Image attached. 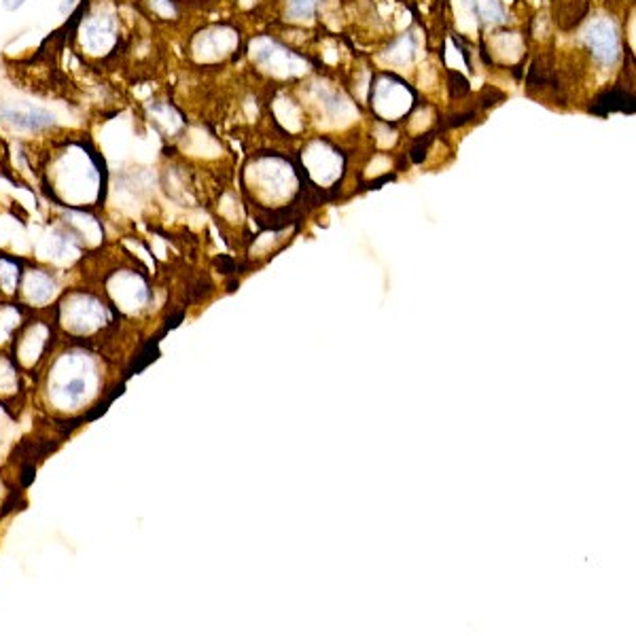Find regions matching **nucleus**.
I'll list each match as a JSON object with an SVG mask.
<instances>
[{"instance_id":"nucleus-3","label":"nucleus","mask_w":636,"mask_h":636,"mask_svg":"<svg viewBox=\"0 0 636 636\" xmlns=\"http://www.w3.org/2000/svg\"><path fill=\"white\" fill-rule=\"evenodd\" d=\"M632 113V98H628L626 94H622L620 90H611L605 92L598 100L596 106L592 108V113H600V115H609V113Z\"/></svg>"},{"instance_id":"nucleus-5","label":"nucleus","mask_w":636,"mask_h":636,"mask_svg":"<svg viewBox=\"0 0 636 636\" xmlns=\"http://www.w3.org/2000/svg\"><path fill=\"white\" fill-rule=\"evenodd\" d=\"M318 0H289V11L293 19H305L310 17L316 9Z\"/></svg>"},{"instance_id":"nucleus-1","label":"nucleus","mask_w":636,"mask_h":636,"mask_svg":"<svg viewBox=\"0 0 636 636\" xmlns=\"http://www.w3.org/2000/svg\"><path fill=\"white\" fill-rule=\"evenodd\" d=\"M585 40L592 49V53L596 55L598 62L602 64H613L618 60V49H620V40H618V32H615V26L611 24V21H596V24H592L589 30L585 32Z\"/></svg>"},{"instance_id":"nucleus-2","label":"nucleus","mask_w":636,"mask_h":636,"mask_svg":"<svg viewBox=\"0 0 636 636\" xmlns=\"http://www.w3.org/2000/svg\"><path fill=\"white\" fill-rule=\"evenodd\" d=\"M0 119L17 129H45L53 125V115L34 106H3Z\"/></svg>"},{"instance_id":"nucleus-6","label":"nucleus","mask_w":636,"mask_h":636,"mask_svg":"<svg viewBox=\"0 0 636 636\" xmlns=\"http://www.w3.org/2000/svg\"><path fill=\"white\" fill-rule=\"evenodd\" d=\"M3 3H5V9L15 11V9H19L21 5H24V0H3Z\"/></svg>"},{"instance_id":"nucleus-4","label":"nucleus","mask_w":636,"mask_h":636,"mask_svg":"<svg viewBox=\"0 0 636 636\" xmlns=\"http://www.w3.org/2000/svg\"><path fill=\"white\" fill-rule=\"evenodd\" d=\"M473 5V13L477 15L479 24H494L503 19V9L498 0H469Z\"/></svg>"}]
</instances>
